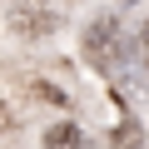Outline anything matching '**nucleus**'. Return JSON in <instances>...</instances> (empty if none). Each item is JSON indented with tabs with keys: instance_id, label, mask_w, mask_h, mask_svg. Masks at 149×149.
<instances>
[{
	"instance_id": "f257e3e1",
	"label": "nucleus",
	"mask_w": 149,
	"mask_h": 149,
	"mask_svg": "<svg viewBox=\"0 0 149 149\" xmlns=\"http://www.w3.org/2000/svg\"><path fill=\"white\" fill-rule=\"evenodd\" d=\"M85 60H90L100 74H114V70H119L124 45H119V20H114V15L90 20V30H85Z\"/></svg>"
},
{
	"instance_id": "f03ea898",
	"label": "nucleus",
	"mask_w": 149,
	"mask_h": 149,
	"mask_svg": "<svg viewBox=\"0 0 149 149\" xmlns=\"http://www.w3.org/2000/svg\"><path fill=\"white\" fill-rule=\"evenodd\" d=\"M60 25V10L45 5V0H10V30L25 35V40H40Z\"/></svg>"
},
{
	"instance_id": "7ed1b4c3",
	"label": "nucleus",
	"mask_w": 149,
	"mask_h": 149,
	"mask_svg": "<svg viewBox=\"0 0 149 149\" xmlns=\"http://www.w3.org/2000/svg\"><path fill=\"white\" fill-rule=\"evenodd\" d=\"M40 149H100L74 119H60V124H50L45 129V139H40Z\"/></svg>"
},
{
	"instance_id": "20e7f679",
	"label": "nucleus",
	"mask_w": 149,
	"mask_h": 149,
	"mask_svg": "<svg viewBox=\"0 0 149 149\" xmlns=\"http://www.w3.org/2000/svg\"><path fill=\"white\" fill-rule=\"evenodd\" d=\"M134 70H139V80L149 85V15H144L139 30H134Z\"/></svg>"
},
{
	"instance_id": "39448f33",
	"label": "nucleus",
	"mask_w": 149,
	"mask_h": 149,
	"mask_svg": "<svg viewBox=\"0 0 149 149\" xmlns=\"http://www.w3.org/2000/svg\"><path fill=\"white\" fill-rule=\"evenodd\" d=\"M0 129H10V104L0 100Z\"/></svg>"
}]
</instances>
